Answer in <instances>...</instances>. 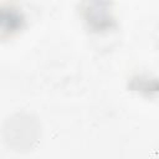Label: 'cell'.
<instances>
[{"instance_id":"1","label":"cell","mask_w":159,"mask_h":159,"mask_svg":"<svg viewBox=\"0 0 159 159\" xmlns=\"http://www.w3.org/2000/svg\"><path fill=\"white\" fill-rule=\"evenodd\" d=\"M81 15L87 27L93 32H104L116 26L109 0H83Z\"/></svg>"}]
</instances>
